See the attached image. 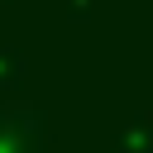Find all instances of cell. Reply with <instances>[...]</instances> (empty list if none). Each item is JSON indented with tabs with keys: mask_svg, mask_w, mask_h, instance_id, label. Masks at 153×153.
Masks as SVG:
<instances>
[{
	"mask_svg": "<svg viewBox=\"0 0 153 153\" xmlns=\"http://www.w3.org/2000/svg\"><path fill=\"white\" fill-rule=\"evenodd\" d=\"M5 5H10V0H5Z\"/></svg>",
	"mask_w": 153,
	"mask_h": 153,
	"instance_id": "cell-5",
	"label": "cell"
},
{
	"mask_svg": "<svg viewBox=\"0 0 153 153\" xmlns=\"http://www.w3.org/2000/svg\"><path fill=\"white\" fill-rule=\"evenodd\" d=\"M110 148L115 153H153V120L139 110V115H129L115 134H110Z\"/></svg>",
	"mask_w": 153,
	"mask_h": 153,
	"instance_id": "cell-2",
	"label": "cell"
},
{
	"mask_svg": "<svg viewBox=\"0 0 153 153\" xmlns=\"http://www.w3.org/2000/svg\"><path fill=\"white\" fill-rule=\"evenodd\" d=\"M24 86V53L14 43H0V96H14Z\"/></svg>",
	"mask_w": 153,
	"mask_h": 153,
	"instance_id": "cell-3",
	"label": "cell"
},
{
	"mask_svg": "<svg viewBox=\"0 0 153 153\" xmlns=\"http://www.w3.org/2000/svg\"><path fill=\"white\" fill-rule=\"evenodd\" d=\"M67 19L72 24H86L91 19V0H67Z\"/></svg>",
	"mask_w": 153,
	"mask_h": 153,
	"instance_id": "cell-4",
	"label": "cell"
},
{
	"mask_svg": "<svg viewBox=\"0 0 153 153\" xmlns=\"http://www.w3.org/2000/svg\"><path fill=\"white\" fill-rule=\"evenodd\" d=\"M0 153H48V120L33 105H0Z\"/></svg>",
	"mask_w": 153,
	"mask_h": 153,
	"instance_id": "cell-1",
	"label": "cell"
}]
</instances>
